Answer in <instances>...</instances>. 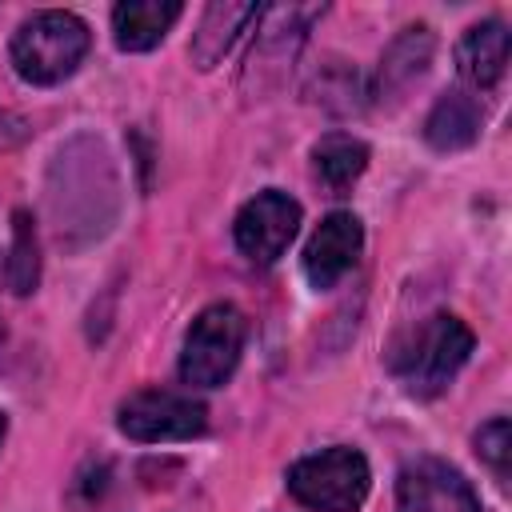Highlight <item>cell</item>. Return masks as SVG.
<instances>
[{"mask_svg": "<svg viewBox=\"0 0 512 512\" xmlns=\"http://www.w3.org/2000/svg\"><path fill=\"white\" fill-rule=\"evenodd\" d=\"M468 356H472V332L464 328V320L436 312L396 348L392 372L404 380L412 396H436L464 368Z\"/></svg>", "mask_w": 512, "mask_h": 512, "instance_id": "6da1fadb", "label": "cell"}, {"mask_svg": "<svg viewBox=\"0 0 512 512\" xmlns=\"http://www.w3.org/2000/svg\"><path fill=\"white\" fill-rule=\"evenodd\" d=\"M88 52V24L72 12H36L12 36V68L28 84H60Z\"/></svg>", "mask_w": 512, "mask_h": 512, "instance_id": "7a4b0ae2", "label": "cell"}, {"mask_svg": "<svg viewBox=\"0 0 512 512\" xmlns=\"http://www.w3.org/2000/svg\"><path fill=\"white\" fill-rule=\"evenodd\" d=\"M368 460L356 448H324L288 468V492L312 512H356L368 496Z\"/></svg>", "mask_w": 512, "mask_h": 512, "instance_id": "3957f363", "label": "cell"}, {"mask_svg": "<svg viewBox=\"0 0 512 512\" xmlns=\"http://www.w3.org/2000/svg\"><path fill=\"white\" fill-rule=\"evenodd\" d=\"M244 352V316L232 304H208L180 348V380L192 388H220Z\"/></svg>", "mask_w": 512, "mask_h": 512, "instance_id": "277c9868", "label": "cell"}, {"mask_svg": "<svg viewBox=\"0 0 512 512\" xmlns=\"http://www.w3.org/2000/svg\"><path fill=\"white\" fill-rule=\"evenodd\" d=\"M116 428L128 440L140 444H168V440H192L208 428V408L184 392H164V388H148L136 392L120 404L116 412Z\"/></svg>", "mask_w": 512, "mask_h": 512, "instance_id": "5b68a950", "label": "cell"}, {"mask_svg": "<svg viewBox=\"0 0 512 512\" xmlns=\"http://www.w3.org/2000/svg\"><path fill=\"white\" fill-rule=\"evenodd\" d=\"M300 228V204L280 192V188H268V192H256L240 212H236V224H232V236H236V248L256 260V264H272L276 256H284V248L292 244Z\"/></svg>", "mask_w": 512, "mask_h": 512, "instance_id": "8992f818", "label": "cell"}, {"mask_svg": "<svg viewBox=\"0 0 512 512\" xmlns=\"http://www.w3.org/2000/svg\"><path fill=\"white\" fill-rule=\"evenodd\" d=\"M396 512H480V500L452 464L424 456L400 472Z\"/></svg>", "mask_w": 512, "mask_h": 512, "instance_id": "52a82bcc", "label": "cell"}, {"mask_svg": "<svg viewBox=\"0 0 512 512\" xmlns=\"http://www.w3.org/2000/svg\"><path fill=\"white\" fill-rule=\"evenodd\" d=\"M364 244V228L352 212H332L320 220V228L312 232L308 248H304V276L312 288H332L360 256Z\"/></svg>", "mask_w": 512, "mask_h": 512, "instance_id": "ba28073f", "label": "cell"}, {"mask_svg": "<svg viewBox=\"0 0 512 512\" xmlns=\"http://www.w3.org/2000/svg\"><path fill=\"white\" fill-rule=\"evenodd\" d=\"M456 64H460V76L472 84V88H492L500 84L504 68H508V28L500 20H484V24H472L460 44H456Z\"/></svg>", "mask_w": 512, "mask_h": 512, "instance_id": "9c48e42d", "label": "cell"}, {"mask_svg": "<svg viewBox=\"0 0 512 512\" xmlns=\"http://www.w3.org/2000/svg\"><path fill=\"white\" fill-rule=\"evenodd\" d=\"M180 4L176 0H124L112 8V32L124 52H148L164 40V32L176 24Z\"/></svg>", "mask_w": 512, "mask_h": 512, "instance_id": "30bf717a", "label": "cell"}, {"mask_svg": "<svg viewBox=\"0 0 512 512\" xmlns=\"http://www.w3.org/2000/svg\"><path fill=\"white\" fill-rule=\"evenodd\" d=\"M424 136H428V144L440 148V152L468 148V144L480 136V104H476L468 92H444V96L436 100V108L428 112Z\"/></svg>", "mask_w": 512, "mask_h": 512, "instance_id": "8fae6325", "label": "cell"}, {"mask_svg": "<svg viewBox=\"0 0 512 512\" xmlns=\"http://www.w3.org/2000/svg\"><path fill=\"white\" fill-rule=\"evenodd\" d=\"M260 16H264V8H256V4H212L200 20V32L192 36V60L200 68H212L232 48V40L244 32V24L260 20Z\"/></svg>", "mask_w": 512, "mask_h": 512, "instance_id": "7c38bea8", "label": "cell"}, {"mask_svg": "<svg viewBox=\"0 0 512 512\" xmlns=\"http://www.w3.org/2000/svg\"><path fill=\"white\" fill-rule=\"evenodd\" d=\"M312 160H316V176L332 188V192H344L352 180H360V172L368 168V148L344 132H332L324 136L316 148H312Z\"/></svg>", "mask_w": 512, "mask_h": 512, "instance_id": "4fadbf2b", "label": "cell"}, {"mask_svg": "<svg viewBox=\"0 0 512 512\" xmlns=\"http://www.w3.org/2000/svg\"><path fill=\"white\" fill-rule=\"evenodd\" d=\"M428 60H432V36H428V28H404V36L380 60L376 96H384L392 88H404L412 76H420L428 68Z\"/></svg>", "mask_w": 512, "mask_h": 512, "instance_id": "5bb4252c", "label": "cell"}, {"mask_svg": "<svg viewBox=\"0 0 512 512\" xmlns=\"http://www.w3.org/2000/svg\"><path fill=\"white\" fill-rule=\"evenodd\" d=\"M4 280L16 296H28L40 280V252H36V228H32V216L28 212H16L12 216V248H8V260H4Z\"/></svg>", "mask_w": 512, "mask_h": 512, "instance_id": "9a60e30c", "label": "cell"}, {"mask_svg": "<svg viewBox=\"0 0 512 512\" xmlns=\"http://www.w3.org/2000/svg\"><path fill=\"white\" fill-rule=\"evenodd\" d=\"M476 452H480V460H488V464H492V472H496V476H508L512 428H508V420H504V416L488 420V424L476 432Z\"/></svg>", "mask_w": 512, "mask_h": 512, "instance_id": "2e32d148", "label": "cell"}, {"mask_svg": "<svg viewBox=\"0 0 512 512\" xmlns=\"http://www.w3.org/2000/svg\"><path fill=\"white\" fill-rule=\"evenodd\" d=\"M24 136H28V124L20 116H12V112L0 108V148H16Z\"/></svg>", "mask_w": 512, "mask_h": 512, "instance_id": "e0dca14e", "label": "cell"}, {"mask_svg": "<svg viewBox=\"0 0 512 512\" xmlns=\"http://www.w3.org/2000/svg\"><path fill=\"white\" fill-rule=\"evenodd\" d=\"M4 432H8V416L0 412V444H4Z\"/></svg>", "mask_w": 512, "mask_h": 512, "instance_id": "ac0fdd59", "label": "cell"}, {"mask_svg": "<svg viewBox=\"0 0 512 512\" xmlns=\"http://www.w3.org/2000/svg\"><path fill=\"white\" fill-rule=\"evenodd\" d=\"M4 344H8V332H4V324H0V356H4Z\"/></svg>", "mask_w": 512, "mask_h": 512, "instance_id": "d6986e66", "label": "cell"}]
</instances>
